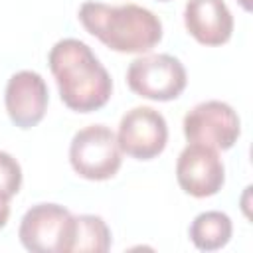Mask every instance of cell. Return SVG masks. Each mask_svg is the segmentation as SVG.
<instances>
[{
    "mask_svg": "<svg viewBox=\"0 0 253 253\" xmlns=\"http://www.w3.org/2000/svg\"><path fill=\"white\" fill-rule=\"evenodd\" d=\"M47 63L67 109L93 113L109 103L113 95L111 75L85 42L75 38L55 42Z\"/></svg>",
    "mask_w": 253,
    "mask_h": 253,
    "instance_id": "1",
    "label": "cell"
},
{
    "mask_svg": "<svg viewBox=\"0 0 253 253\" xmlns=\"http://www.w3.org/2000/svg\"><path fill=\"white\" fill-rule=\"evenodd\" d=\"M77 18L91 36L119 53H146L162 40L160 18L138 4L83 2Z\"/></svg>",
    "mask_w": 253,
    "mask_h": 253,
    "instance_id": "2",
    "label": "cell"
},
{
    "mask_svg": "<svg viewBox=\"0 0 253 253\" xmlns=\"http://www.w3.org/2000/svg\"><path fill=\"white\" fill-rule=\"evenodd\" d=\"M117 134L105 125H89L77 130L69 144V162L77 176L93 182L113 178L121 168Z\"/></svg>",
    "mask_w": 253,
    "mask_h": 253,
    "instance_id": "3",
    "label": "cell"
},
{
    "mask_svg": "<svg viewBox=\"0 0 253 253\" xmlns=\"http://www.w3.org/2000/svg\"><path fill=\"white\" fill-rule=\"evenodd\" d=\"M73 221L75 215L59 204H36L20 221V243L32 253H69Z\"/></svg>",
    "mask_w": 253,
    "mask_h": 253,
    "instance_id": "4",
    "label": "cell"
},
{
    "mask_svg": "<svg viewBox=\"0 0 253 253\" xmlns=\"http://www.w3.org/2000/svg\"><path fill=\"white\" fill-rule=\"evenodd\" d=\"M126 83L138 97L164 103L182 95L188 83V73L178 57L170 53H154L130 61Z\"/></svg>",
    "mask_w": 253,
    "mask_h": 253,
    "instance_id": "5",
    "label": "cell"
},
{
    "mask_svg": "<svg viewBox=\"0 0 253 253\" xmlns=\"http://www.w3.org/2000/svg\"><path fill=\"white\" fill-rule=\"evenodd\" d=\"M182 126L188 142L206 144L215 150H229L241 134L239 115L231 105L217 99L198 103L190 109Z\"/></svg>",
    "mask_w": 253,
    "mask_h": 253,
    "instance_id": "6",
    "label": "cell"
},
{
    "mask_svg": "<svg viewBox=\"0 0 253 253\" xmlns=\"http://www.w3.org/2000/svg\"><path fill=\"white\" fill-rule=\"evenodd\" d=\"M117 142L121 152L134 160L156 158L168 142V125L164 115L152 107H132L119 123Z\"/></svg>",
    "mask_w": 253,
    "mask_h": 253,
    "instance_id": "7",
    "label": "cell"
},
{
    "mask_svg": "<svg viewBox=\"0 0 253 253\" xmlns=\"http://www.w3.org/2000/svg\"><path fill=\"white\" fill-rule=\"evenodd\" d=\"M176 180L194 198L215 196L225 182V168L215 148L190 142L176 160Z\"/></svg>",
    "mask_w": 253,
    "mask_h": 253,
    "instance_id": "8",
    "label": "cell"
},
{
    "mask_svg": "<svg viewBox=\"0 0 253 253\" xmlns=\"http://www.w3.org/2000/svg\"><path fill=\"white\" fill-rule=\"evenodd\" d=\"M49 103V93L43 77L36 71L22 69L14 73L4 91V105L10 121L18 128H32L42 123Z\"/></svg>",
    "mask_w": 253,
    "mask_h": 253,
    "instance_id": "9",
    "label": "cell"
},
{
    "mask_svg": "<svg viewBox=\"0 0 253 253\" xmlns=\"http://www.w3.org/2000/svg\"><path fill=\"white\" fill-rule=\"evenodd\" d=\"M184 26L198 43L215 47L231 40L233 16L223 0H188Z\"/></svg>",
    "mask_w": 253,
    "mask_h": 253,
    "instance_id": "10",
    "label": "cell"
},
{
    "mask_svg": "<svg viewBox=\"0 0 253 253\" xmlns=\"http://www.w3.org/2000/svg\"><path fill=\"white\" fill-rule=\"evenodd\" d=\"M233 235L231 217L223 211H202L190 223V241L200 251H215L229 243Z\"/></svg>",
    "mask_w": 253,
    "mask_h": 253,
    "instance_id": "11",
    "label": "cell"
},
{
    "mask_svg": "<svg viewBox=\"0 0 253 253\" xmlns=\"http://www.w3.org/2000/svg\"><path fill=\"white\" fill-rule=\"evenodd\" d=\"M111 229L101 215H75L69 253H105L111 249Z\"/></svg>",
    "mask_w": 253,
    "mask_h": 253,
    "instance_id": "12",
    "label": "cell"
},
{
    "mask_svg": "<svg viewBox=\"0 0 253 253\" xmlns=\"http://www.w3.org/2000/svg\"><path fill=\"white\" fill-rule=\"evenodd\" d=\"M22 188V166L20 162L0 150V200H12Z\"/></svg>",
    "mask_w": 253,
    "mask_h": 253,
    "instance_id": "13",
    "label": "cell"
},
{
    "mask_svg": "<svg viewBox=\"0 0 253 253\" xmlns=\"http://www.w3.org/2000/svg\"><path fill=\"white\" fill-rule=\"evenodd\" d=\"M10 217V200H0V229L8 223Z\"/></svg>",
    "mask_w": 253,
    "mask_h": 253,
    "instance_id": "14",
    "label": "cell"
},
{
    "mask_svg": "<svg viewBox=\"0 0 253 253\" xmlns=\"http://www.w3.org/2000/svg\"><path fill=\"white\" fill-rule=\"evenodd\" d=\"M237 2L241 4V8H243V10H247V12L251 10V0H237Z\"/></svg>",
    "mask_w": 253,
    "mask_h": 253,
    "instance_id": "15",
    "label": "cell"
},
{
    "mask_svg": "<svg viewBox=\"0 0 253 253\" xmlns=\"http://www.w3.org/2000/svg\"><path fill=\"white\" fill-rule=\"evenodd\" d=\"M160 2H168V0H160Z\"/></svg>",
    "mask_w": 253,
    "mask_h": 253,
    "instance_id": "16",
    "label": "cell"
}]
</instances>
